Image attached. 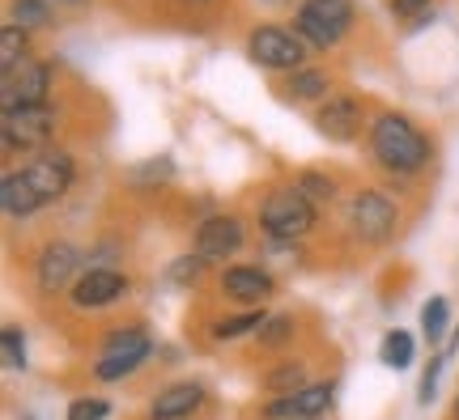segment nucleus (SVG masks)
I'll use <instances>...</instances> for the list:
<instances>
[{"mask_svg": "<svg viewBox=\"0 0 459 420\" xmlns=\"http://www.w3.org/2000/svg\"><path fill=\"white\" fill-rule=\"evenodd\" d=\"M366 153H370V166H378L387 178H417L434 162V136L412 115L383 107L370 119Z\"/></svg>", "mask_w": 459, "mask_h": 420, "instance_id": "nucleus-1", "label": "nucleus"}, {"mask_svg": "<svg viewBox=\"0 0 459 420\" xmlns=\"http://www.w3.org/2000/svg\"><path fill=\"white\" fill-rule=\"evenodd\" d=\"M290 30L311 51H336L358 30V0H298L290 13Z\"/></svg>", "mask_w": 459, "mask_h": 420, "instance_id": "nucleus-2", "label": "nucleus"}, {"mask_svg": "<svg viewBox=\"0 0 459 420\" xmlns=\"http://www.w3.org/2000/svg\"><path fill=\"white\" fill-rule=\"evenodd\" d=\"M243 56L260 68V73H268L273 81L311 64V47H307L290 26H281V21H255L243 39Z\"/></svg>", "mask_w": 459, "mask_h": 420, "instance_id": "nucleus-3", "label": "nucleus"}, {"mask_svg": "<svg viewBox=\"0 0 459 420\" xmlns=\"http://www.w3.org/2000/svg\"><path fill=\"white\" fill-rule=\"evenodd\" d=\"M315 226H319V204H311L294 183L273 187V192L260 200V234L268 243L294 246V243H302Z\"/></svg>", "mask_w": 459, "mask_h": 420, "instance_id": "nucleus-4", "label": "nucleus"}, {"mask_svg": "<svg viewBox=\"0 0 459 420\" xmlns=\"http://www.w3.org/2000/svg\"><path fill=\"white\" fill-rule=\"evenodd\" d=\"M60 111L56 107H26V111H0V149L4 158H34L56 145L60 136Z\"/></svg>", "mask_w": 459, "mask_h": 420, "instance_id": "nucleus-5", "label": "nucleus"}, {"mask_svg": "<svg viewBox=\"0 0 459 420\" xmlns=\"http://www.w3.org/2000/svg\"><path fill=\"white\" fill-rule=\"evenodd\" d=\"M344 226L358 243L378 246L400 229V204L378 187H358V192L344 195Z\"/></svg>", "mask_w": 459, "mask_h": 420, "instance_id": "nucleus-6", "label": "nucleus"}, {"mask_svg": "<svg viewBox=\"0 0 459 420\" xmlns=\"http://www.w3.org/2000/svg\"><path fill=\"white\" fill-rule=\"evenodd\" d=\"M370 102L358 94V90H336L328 102H319L311 111L315 132L332 141V145H353V141H366L370 132Z\"/></svg>", "mask_w": 459, "mask_h": 420, "instance_id": "nucleus-7", "label": "nucleus"}, {"mask_svg": "<svg viewBox=\"0 0 459 420\" xmlns=\"http://www.w3.org/2000/svg\"><path fill=\"white\" fill-rule=\"evenodd\" d=\"M149 356H153V336H149L145 327L141 323L119 327V331H111L107 344H102L99 361H94V378H99V382H119V378H128V373L141 370Z\"/></svg>", "mask_w": 459, "mask_h": 420, "instance_id": "nucleus-8", "label": "nucleus"}, {"mask_svg": "<svg viewBox=\"0 0 459 420\" xmlns=\"http://www.w3.org/2000/svg\"><path fill=\"white\" fill-rule=\"evenodd\" d=\"M56 94V64L34 56L22 68L0 77V111H26V107H51Z\"/></svg>", "mask_w": 459, "mask_h": 420, "instance_id": "nucleus-9", "label": "nucleus"}, {"mask_svg": "<svg viewBox=\"0 0 459 420\" xmlns=\"http://www.w3.org/2000/svg\"><path fill=\"white\" fill-rule=\"evenodd\" d=\"M22 178H26L34 187V195L43 200V209H48V204H60V200L73 192V183H77V158H73L65 145H51L22 162Z\"/></svg>", "mask_w": 459, "mask_h": 420, "instance_id": "nucleus-10", "label": "nucleus"}, {"mask_svg": "<svg viewBox=\"0 0 459 420\" xmlns=\"http://www.w3.org/2000/svg\"><path fill=\"white\" fill-rule=\"evenodd\" d=\"M247 243V226L238 212H213L196 226V238H192V251H196L204 263H226L243 251Z\"/></svg>", "mask_w": 459, "mask_h": 420, "instance_id": "nucleus-11", "label": "nucleus"}, {"mask_svg": "<svg viewBox=\"0 0 459 420\" xmlns=\"http://www.w3.org/2000/svg\"><path fill=\"white\" fill-rule=\"evenodd\" d=\"M217 289H221V297L234 302V306L264 310V302H273V293H277V280H273V272L260 268V263H230V268H221V276H217Z\"/></svg>", "mask_w": 459, "mask_h": 420, "instance_id": "nucleus-12", "label": "nucleus"}, {"mask_svg": "<svg viewBox=\"0 0 459 420\" xmlns=\"http://www.w3.org/2000/svg\"><path fill=\"white\" fill-rule=\"evenodd\" d=\"M77 276H82V251L65 238H56L39 251L34 259V289L43 293V297H56L60 289H73L77 285Z\"/></svg>", "mask_w": 459, "mask_h": 420, "instance_id": "nucleus-13", "label": "nucleus"}, {"mask_svg": "<svg viewBox=\"0 0 459 420\" xmlns=\"http://www.w3.org/2000/svg\"><path fill=\"white\" fill-rule=\"evenodd\" d=\"M132 293V280L119 268H85L77 276V285L68 289L73 310H107L115 302H124Z\"/></svg>", "mask_w": 459, "mask_h": 420, "instance_id": "nucleus-14", "label": "nucleus"}, {"mask_svg": "<svg viewBox=\"0 0 459 420\" xmlns=\"http://www.w3.org/2000/svg\"><path fill=\"white\" fill-rule=\"evenodd\" d=\"M281 102H294V107H319V102H328L336 90H344L341 77H336V68L328 64H307L290 73V77H277L273 81Z\"/></svg>", "mask_w": 459, "mask_h": 420, "instance_id": "nucleus-15", "label": "nucleus"}, {"mask_svg": "<svg viewBox=\"0 0 459 420\" xmlns=\"http://www.w3.org/2000/svg\"><path fill=\"white\" fill-rule=\"evenodd\" d=\"M332 407V382H311L264 407V420H319Z\"/></svg>", "mask_w": 459, "mask_h": 420, "instance_id": "nucleus-16", "label": "nucleus"}, {"mask_svg": "<svg viewBox=\"0 0 459 420\" xmlns=\"http://www.w3.org/2000/svg\"><path fill=\"white\" fill-rule=\"evenodd\" d=\"M204 395H209V390L200 387V382H170L166 390L153 395V404H149V420H187V416H196L200 407H204Z\"/></svg>", "mask_w": 459, "mask_h": 420, "instance_id": "nucleus-17", "label": "nucleus"}, {"mask_svg": "<svg viewBox=\"0 0 459 420\" xmlns=\"http://www.w3.org/2000/svg\"><path fill=\"white\" fill-rule=\"evenodd\" d=\"M0 209L9 221H26L34 212H43V200L34 195V187L22 178V170H9V175L0 178Z\"/></svg>", "mask_w": 459, "mask_h": 420, "instance_id": "nucleus-18", "label": "nucleus"}, {"mask_svg": "<svg viewBox=\"0 0 459 420\" xmlns=\"http://www.w3.org/2000/svg\"><path fill=\"white\" fill-rule=\"evenodd\" d=\"M260 387L273 395V399H285V395H294V390L311 387V373H307V361H298V356H285L277 361L273 370H264Z\"/></svg>", "mask_w": 459, "mask_h": 420, "instance_id": "nucleus-19", "label": "nucleus"}, {"mask_svg": "<svg viewBox=\"0 0 459 420\" xmlns=\"http://www.w3.org/2000/svg\"><path fill=\"white\" fill-rule=\"evenodd\" d=\"M26 60H34V34L13 26V21H4L0 26V77L22 68Z\"/></svg>", "mask_w": 459, "mask_h": 420, "instance_id": "nucleus-20", "label": "nucleus"}, {"mask_svg": "<svg viewBox=\"0 0 459 420\" xmlns=\"http://www.w3.org/2000/svg\"><path fill=\"white\" fill-rule=\"evenodd\" d=\"M9 21L22 30H51L60 26V9L51 0H9Z\"/></svg>", "mask_w": 459, "mask_h": 420, "instance_id": "nucleus-21", "label": "nucleus"}, {"mask_svg": "<svg viewBox=\"0 0 459 420\" xmlns=\"http://www.w3.org/2000/svg\"><path fill=\"white\" fill-rule=\"evenodd\" d=\"M412 356H417V344H412V336L404 327H392V331L383 336V344H378V361H383L387 370H409Z\"/></svg>", "mask_w": 459, "mask_h": 420, "instance_id": "nucleus-22", "label": "nucleus"}, {"mask_svg": "<svg viewBox=\"0 0 459 420\" xmlns=\"http://www.w3.org/2000/svg\"><path fill=\"white\" fill-rule=\"evenodd\" d=\"M294 187L307 195L311 204H332V200H336V178H332L328 170H298Z\"/></svg>", "mask_w": 459, "mask_h": 420, "instance_id": "nucleus-23", "label": "nucleus"}, {"mask_svg": "<svg viewBox=\"0 0 459 420\" xmlns=\"http://www.w3.org/2000/svg\"><path fill=\"white\" fill-rule=\"evenodd\" d=\"M387 13L395 26H426L429 17L438 13V0H387Z\"/></svg>", "mask_w": 459, "mask_h": 420, "instance_id": "nucleus-24", "label": "nucleus"}, {"mask_svg": "<svg viewBox=\"0 0 459 420\" xmlns=\"http://www.w3.org/2000/svg\"><path fill=\"white\" fill-rule=\"evenodd\" d=\"M268 323L264 310H243V314H230V319H217L213 323V339H243L251 331H260Z\"/></svg>", "mask_w": 459, "mask_h": 420, "instance_id": "nucleus-25", "label": "nucleus"}, {"mask_svg": "<svg viewBox=\"0 0 459 420\" xmlns=\"http://www.w3.org/2000/svg\"><path fill=\"white\" fill-rule=\"evenodd\" d=\"M294 336H298V319H294V314H268V323L255 331L260 348H285Z\"/></svg>", "mask_w": 459, "mask_h": 420, "instance_id": "nucleus-26", "label": "nucleus"}, {"mask_svg": "<svg viewBox=\"0 0 459 420\" xmlns=\"http://www.w3.org/2000/svg\"><path fill=\"white\" fill-rule=\"evenodd\" d=\"M446 327H451V302L446 297H429L426 306H421V331H426V339L438 344L446 336Z\"/></svg>", "mask_w": 459, "mask_h": 420, "instance_id": "nucleus-27", "label": "nucleus"}, {"mask_svg": "<svg viewBox=\"0 0 459 420\" xmlns=\"http://www.w3.org/2000/svg\"><path fill=\"white\" fill-rule=\"evenodd\" d=\"M0 356H4L9 370H26V365H30V361H26V336H22L17 323H4V331H0Z\"/></svg>", "mask_w": 459, "mask_h": 420, "instance_id": "nucleus-28", "label": "nucleus"}, {"mask_svg": "<svg viewBox=\"0 0 459 420\" xmlns=\"http://www.w3.org/2000/svg\"><path fill=\"white\" fill-rule=\"evenodd\" d=\"M204 268H209V263H204V259L192 251V255H179V259H175V263L166 268V276H170V285H183V289H187V285H196L200 276H204Z\"/></svg>", "mask_w": 459, "mask_h": 420, "instance_id": "nucleus-29", "label": "nucleus"}, {"mask_svg": "<svg viewBox=\"0 0 459 420\" xmlns=\"http://www.w3.org/2000/svg\"><path fill=\"white\" fill-rule=\"evenodd\" d=\"M107 416H111V404H107L102 395H82V399L68 404L65 420H107Z\"/></svg>", "mask_w": 459, "mask_h": 420, "instance_id": "nucleus-30", "label": "nucleus"}, {"mask_svg": "<svg viewBox=\"0 0 459 420\" xmlns=\"http://www.w3.org/2000/svg\"><path fill=\"white\" fill-rule=\"evenodd\" d=\"M443 365H446V353H443V356H429L426 373H421V390H417L421 407H429L434 399H438V378H443Z\"/></svg>", "mask_w": 459, "mask_h": 420, "instance_id": "nucleus-31", "label": "nucleus"}, {"mask_svg": "<svg viewBox=\"0 0 459 420\" xmlns=\"http://www.w3.org/2000/svg\"><path fill=\"white\" fill-rule=\"evenodd\" d=\"M56 9H65V13H82V9H90L94 0H51Z\"/></svg>", "mask_w": 459, "mask_h": 420, "instance_id": "nucleus-32", "label": "nucleus"}, {"mask_svg": "<svg viewBox=\"0 0 459 420\" xmlns=\"http://www.w3.org/2000/svg\"><path fill=\"white\" fill-rule=\"evenodd\" d=\"M175 9H204V4H213V0H170Z\"/></svg>", "mask_w": 459, "mask_h": 420, "instance_id": "nucleus-33", "label": "nucleus"}, {"mask_svg": "<svg viewBox=\"0 0 459 420\" xmlns=\"http://www.w3.org/2000/svg\"><path fill=\"white\" fill-rule=\"evenodd\" d=\"M455 420H459V395H455Z\"/></svg>", "mask_w": 459, "mask_h": 420, "instance_id": "nucleus-34", "label": "nucleus"}, {"mask_svg": "<svg viewBox=\"0 0 459 420\" xmlns=\"http://www.w3.org/2000/svg\"><path fill=\"white\" fill-rule=\"evenodd\" d=\"M319 420H324V416H319Z\"/></svg>", "mask_w": 459, "mask_h": 420, "instance_id": "nucleus-35", "label": "nucleus"}]
</instances>
